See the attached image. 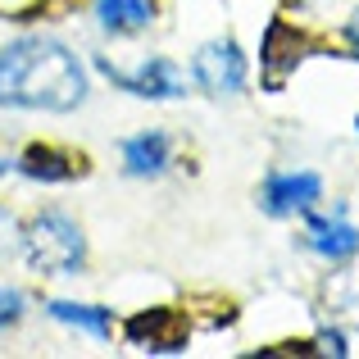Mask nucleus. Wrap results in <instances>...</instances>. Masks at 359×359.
I'll return each instance as SVG.
<instances>
[{
	"mask_svg": "<svg viewBox=\"0 0 359 359\" xmlns=\"http://www.w3.org/2000/svg\"><path fill=\"white\" fill-rule=\"evenodd\" d=\"M87 91L82 69L60 41H27L0 50V105L23 109H73Z\"/></svg>",
	"mask_w": 359,
	"mask_h": 359,
	"instance_id": "1",
	"label": "nucleus"
},
{
	"mask_svg": "<svg viewBox=\"0 0 359 359\" xmlns=\"http://www.w3.org/2000/svg\"><path fill=\"white\" fill-rule=\"evenodd\" d=\"M23 250L36 273H73L82 264V255H87V245H82V232L64 214H41L27 228Z\"/></svg>",
	"mask_w": 359,
	"mask_h": 359,
	"instance_id": "2",
	"label": "nucleus"
},
{
	"mask_svg": "<svg viewBox=\"0 0 359 359\" xmlns=\"http://www.w3.org/2000/svg\"><path fill=\"white\" fill-rule=\"evenodd\" d=\"M196 78H201V87L214 91V96H232V91H241V82H245V60H241V50H237L232 41L205 46V50L196 55Z\"/></svg>",
	"mask_w": 359,
	"mask_h": 359,
	"instance_id": "3",
	"label": "nucleus"
},
{
	"mask_svg": "<svg viewBox=\"0 0 359 359\" xmlns=\"http://www.w3.org/2000/svg\"><path fill=\"white\" fill-rule=\"evenodd\" d=\"M128 337L146 351H182L187 346V318L177 309H146L128 323Z\"/></svg>",
	"mask_w": 359,
	"mask_h": 359,
	"instance_id": "4",
	"label": "nucleus"
},
{
	"mask_svg": "<svg viewBox=\"0 0 359 359\" xmlns=\"http://www.w3.org/2000/svg\"><path fill=\"white\" fill-rule=\"evenodd\" d=\"M300 55H305V36H296V27L287 23H273L269 41H264V78H269V87L287 82V73L300 64Z\"/></svg>",
	"mask_w": 359,
	"mask_h": 359,
	"instance_id": "5",
	"label": "nucleus"
},
{
	"mask_svg": "<svg viewBox=\"0 0 359 359\" xmlns=\"http://www.w3.org/2000/svg\"><path fill=\"white\" fill-rule=\"evenodd\" d=\"M314 201H318L314 173H287V177H273L264 187V210L269 214H296V210H309Z\"/></svg>",
	"mask_w": 359,
	"mask_h": 359,
	"instance_id": "6",
	"label": "nucleus"
},
{
	"mask_svg": "<svg viewBox=\"0 0 359 359\" xmlns=\"http://www.w3.org/2000/svg\"><path fill=\"white\" fill-rule=\"evenodd\" d=\"M105 73H109L114 82H123L128 91H137V96L164 100V96H177V91H182V73H177L168 60H150L141 73H118V69H109V64H105Z\"/></svg>",
	"mask_w": 359,
	"mask_h": 359,
	"instance_id": "7",
	"label": "nucleus"
},
{
	"mask_svg": "<svg viewBox=\"0 0 359 359\" xmlns=\"http://www.w3.org/2000/svg\"><path fill=\"white\" fill-rule=\"evenodd\" d=\"M309 245L327 259H346V255L359 250V232L346 219H314L309 223Z\"/></svg>",
	"mask_w": 359,
	"mask_h": 359,
	"instance_id": "8",
	"label": "nucleus"
},
{
	"mask_svg": "<svg viewBox=\"0 0 359 359\" xmlns=\"http://www.w3.org/2000/svg\"><path fill=\"white\" fill-rule=\"evenodd\" d=\"M23 173L27 177H46V182H64V177L82 173V159L60 155V150H46V146H32L23 155Z\"/></svg>",
	"mask_w": 359,
	"mask_h": 359,
	"instance_id": "9",
	"label": "nucleus"
},
{
	"mask_svg": "<svg viewBox=\"0 0 359 359\" xmlns=\"http://www.w3.org/2000/svg\"><path fill=\"white\" fill-rule=\"evenodd\" d=\"M100 23L114 27V32H137L155 18V5L150 0H100Z\"/></svg>",
	"mask_w": 359,
	"mask_h": 359,
	"instance_id": "10",
	"label": "nucleus"
},
{
	"mask_svg": "<svg viewBox=\"0 0 359 359\" xmlns=\"http://www.w3.org/2000/svg\"><path fill=\"white\" fill-rule=\"evenodd\" d=\"M123 159H128L132 173H159L168 159V141L159 137V132H146V137H132L128 146H123Z\"/></svg>",
	"mask_w": 359,
	"mask_h": 359,
	"instance_id": "11",
	"label": "nucleus"
},
{
	"mask_svg": "<svg viewBox=\"0 0 359 359\" xmlns=\"http://www.w3.org/2000/svg\"><path fill=\"white\" fill-rule=\"evenodd\" d=\"M55 318H64V323H78V327H91L96 337L109 332V314L105 309H91V305H69V300H55L50 305Z\"/></svg>",
	"mask_w": 359,
	"mask_h": 359,
	"instance_id": "12",
	"label": "nucleus"
},
{
	"mask_svg": "<svg viewBox=\"0 0 359 359\" xmlns=\"http://www.w3.org/2000/svg\"><path fill=\"white\" fill-rule=\"evenodd\" d=\"M18 241H23V232H18L14 214H9V210H0V259L18 250Z\"/></svg>",
	"mask_w": 359,
	"mask_h": 359,
	"instance_id": "13",
	"label": "nucleus"
},
{
	"mask_svg": "<svg viewBox=\"0 0 359 359\" xmlns=\"http://www.w3.org/2000/svg\"><path fill=\"white\" fill-rule=\"evenodd\" d=\"M18 314H23V296H18V291H5V287H0V327H9Z\"/></svg>",
	"mask_w": 359,
	"mask_h": 359,
	"instance_id": "14",
	"label": "nucleus"
},
{
	"mask_svg": "<svg viewBox=\"0 0 359 359\" xmlns=\"http://www.w3.org/2000/svg\"><path fill=\"white\" fill-rule=\"evenodd\" d=\"M318 351H323V355H346V346H341V337H337V332H327L323 341H318Z\"/></svg>",
	"mask_w": 359,
	"mask_h": 359,
	"instance_id": "15",
	"label": "nucleus"
},
{
	"mask_svg": "<svg viewBox=\"0 0 359 359\" xmlns=\"http://www.w3.org/2000/svg\"><path fill=\"white\" fill-rule=\"evenodd\" d=\"M351 41L359 46V14H355V23H351Z\"/></svg>",
	"mask_w": 359,
	"mask_h": 359,
	"instance_id": "16",
	"label": "nucleus"
},
{
	"mask_svg": "<svg viewBox=\"0 0 359 359\" xmlns=\"http://www.w3.org/2000/svg\"><path fill=\"white\" fill-rule=\"evenodd\" d=\"M0 173H5V164H0Z\"/></svg>",
	"mask_w": 359,
	"mask_h": 359,
	"instance_id": "17",
	"label": "nucleus"
}]
</instances>
